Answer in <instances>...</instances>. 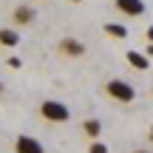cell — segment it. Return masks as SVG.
<instances>
[{"mask_svg":"<svg viewBox=\"0 0 153 153\" xmlns=\"http://www.w3.org/2000/svg\"><path fill=\"white\" fill-rule=\"evenodd\" d=\"M60 51L68 54V57H82V54H85V45H82L79 40H74V37H65L60 43Z\"/></svg>","mask_w":153,"mask_h":153,"instance_id":"cell-5","label":"cell"},{"mask_svg":"<svg viewBox=\"0 0 153 153\" xmlns=\"http://www.w3.org/2000/svg\"><path fill=\"white\" fill-rule=\"evenodd\" d=\"M105 31H108L111 34V37H128V28L125 26H122V23H105Z\"/></svg>","mask_w":153,"mask_h":153,"instance_id":"cell-9","label":"cell"},{"mask_svg":"<svg viewBox=\"0 0 153 153\" xmlns=\"http://www.w3.org/2000/svg\"><path fill=\"white\" fill-rule=\"evenodd\" d=\"M17 43H20V31H17V28H0V45L14 48Z\"/></svg>","mask_w":153,"mask_h":153,"instance_id":"cell-6","label":"cell"},{"mask_svg":"<svg viewBox=\"0 0 153 153\" xmlns=\"http://www.w3.org/2000/svg\"><path fill=\"white\" fill-rule=\"evenodd\" d=\"M139 153H148V150H139Z\"/></svg>","mask_w":153,"mask_h":153,"instance_id":"cell-14","label":"cell"},{"mask_svg":"<svg viewBox=\"0 0 153 153\" xmlns=\"http://www.w3.org/2000/svg\"><path fill=\"white\" fill-rule=\"evenodd\" d=\"M148 40L153 43V26H148Z\"/></svg>","mask_w":153,"mask_h":153,"instance_id":"cell-13","label":"cell"},{"mask_svg":"<svg viewBox=\"0 0 153 153\" xmlns=\"http://www.w3.org/2000/svg\"><path fill=\"white\" fill-rule=\"evenodd\" d=\"M40 114H43L45 122H68V119H71L68 105H62L60 99H45V102L40 105Z\"/></svg>","mask_w":153,"mask_h":153,"instance_id":"cell-1","label":"cell"},{"mask_svg":"<svg viewBox=\"0 0 153 153\" xmlns=\"http://www.w3.org/2000/svg\"><path fill=\"white\" fill-rule=\"evenodd\" d=\"M31 20H34V9L31 6H20V9L14 11V23L17 26H28Z\"/></svg>","mask_w":153,"mask_h":153,"instance_id":"cell-8","label":"cell"},{"mask_svg":"<svg viewBox=\"0 0 153 153\" xmlns=\"http://www.w3.org/2000/svg\"><path fill=\"white\" fill-rule=\"evenodd\" d=\"M145 57H148V60H150V57H153V43L148 45V51H145Z\"/></svg>","mask_w":153,"mask_h":153,"instance_id":"cell-12","label":"cell"},{"mask_svg":"<svg viewBox=\"0 0 153 153\" xmlns=\"http://www.w3.org/2000/svg\"><path fill=\"white\" fill-rule=\"evenodd\" d=\"M128 62H131L133 68H139V71H148L150 60L145 57V51H128Z\"/></svg>","mask_w":153,"mask_h":153,"instance_id":"cell-7","label":"cell"},{"mask_svg":"<svg viewBox=\"0 0 153 153\" xmlns=\"http://www.w3.org/2000/svg\"><path fill=\"white\" fill-rule=\"evenodd\" d=\"M116 9L128 17H142L145 14V0H116Z\"/></svg>","mask_w":153,"mask_h":153,"instance_id":"cell-4","label":"cell"},{"mask_svg":"<svg viewBox=\"0 0 153 153\" xmlns=\"http://www.w3.org/2000/svg\"><path fill=\"white\" fill-rule=\"evenodd\" d=\"M105 91H108V97L116 99V102H133V99H136L133 85H131V82H125V79H111L108 85H105Z\"/></svg>","mask_w":153,"mask_h":153,"instance_id":"cell-2","label":"cell"},{"mask_svg":"<svg viewBox=\"0 0 153 153\" xmlns=\"http://www.w3.org/2000/svg\"><path fill=\"white\" fill-rule=\"evenodd\" d=\"M150 136H153V131H150Z\"/></svg>","mask_w":153,"mask_h":153,"instance_id":"cell-15","label":"cell"},{"mask_svg":"<svg viewBox=\"0 0 153 153\" xmlns=\"http://www.w3.org/2000/svg\"><path fill=\"white\" fill-rule=\"evenodd\" d=\"M88 150H91V153H108V145H102V142H97V139H94Z\"/></svg>","mask_w":153,"mask_h":153,"instance_id":"cell-11","label":"cell"},{"mask_svg":"<svg viewBox=\"0 0 153 153\" xmlns=\"http://www.w3.org/2000/svg\"><path fill=\"white\" fill-rule=\"evenodd\" d=\"M82 128H85V136H91V139H97V136H99V131H102L99 119H88V122H85Z\"/></svg>","mask_w":153,"mask_h":153,"instance_id":"cell-10","label":"cell"},{"mask_svg":"<svg viewBox=\"0 0 153 153\" xmlns=\"http://www.w3.org/2000/svg\"><path fill=\"white\" fill-rule=\"evenodd\" d=\"M14 150L17 153H45V148L40 145V139H34V136H17V142H14Z\"/></svg>","mask_w":153,"mask_h":153,"instance_id":"cell-3","label":"cell"}]
</instances>
